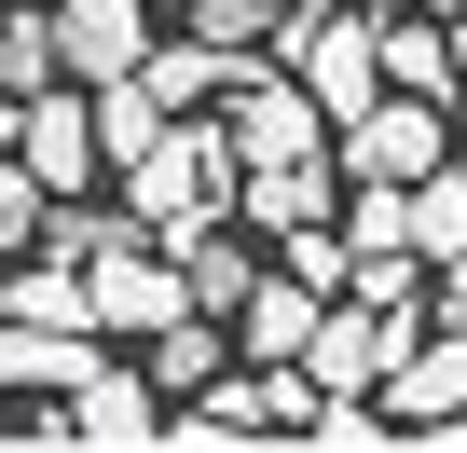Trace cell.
Returning a JSON list of instances; mask_svg holds the SVG:
<instances>
[{
    "label": "cell",
    "instance_id": "1",
    "mask_svg": "<svg viewBox=\"0 0 467 453\" xmlns=\"http://www.w3.org/2000/svg\"><path fill=\"white\" fill-rule=\"evenodd\" d=\"M234 192H248V151H234V124H220V110H179V124H165V151H151V165H124V206L151 220L165 248H179V234H206V220H234Z\"/></svg>",
    "mask_w": 467,
    "mask_h": 453
},
{
    "label": "cell",
    "instance_id": "2",
    "mask_svg": "<svg viewBox=\"0 0 467 453\" xmlns=\"http://www.w3.org/2000/svg\"><path fill=\"white\" fill-rule=\"evenodd\" d=\"M330 151H344V179H426V165H453V124H440V97H371L358 124H330Z\"/></svg>",
    "mask_w": 467,
    "mask_h": 453
},
{
    "label": "cell",
    "instance_id": "3",
    "mask_svg": "<svg viewBox=\"0 0 467 453\" xmlns=\"http://www.w3.org/2000/svg\"><path fill=\"white\" fill-rule=\"evenodd\" d=\"M220 124H234V151H248V165H303V151H330V97H317L303 69H289V83L248 69V83L220 97Z\"/></svg>",
    "mask_w": 467,
    "mask_h": 453
},
{
    "label": "cell",
    "instance_id": "4",
    "mask_svg": "<svg viewBox=\"0 0 467 453\" xmlns=\"http://www.w3.org/2000/svg\"><path fill=\"white\" fill-rule=\"evenodd\" d=\"M83 275H97V330H110V344H151V330L192 303L179 262H165V234H124V248H97Z\"/></svg>",
    "mask_w": 467,
    "mask_h": 453
},
{
    "label": "cell",
    "instance_id": "5",
    "mask_svg": "<svg viewBox=\"0 0 467 453\" xmlns=\"http://www.w3.org/2000/svg\"><path fill=\"white\" fill-rule=\"evenodd\" d=\"M15 165L42 179V192H83L110 151H97V97H69V83H42L28 97V138H15Z\"/></svg>",
    "mask_w": 467,
    "mask_h": 453
},
{
    "label": "cell",
    "instance_id": "6",
    "mask_svg": "<svg viewBox=\"0 0 467 453\" xmlns=\"http://www.w3.org/2000/svg\"><path fill=\"white\" fill-rule=\"evenodd\" d=\"M385 426H426V439H467V330H440V344H412V357L385 371Z\"/></svg>",
    "mask_w": 467,
    "mask_h": 453
},
{
    "label": "cell",
    "instance_id": "7",
    "mask_svg": "<svg viewBox=\"0 0 467 453\" xmlns=\"http://www.w3.org/2000/svg\"><path fill=\"white\" fill-rule=\"evenodd\" d=\"M234 220H248V234H303V220H344V151H303V165H248Z\"/></svg>",
    "mask_w": 467,
    "mask_h": 453
},
{
    "label": "cell",
    "instance_id": "8",
    "mask_svg": "<svg viewBox=\"0 0 467 453\" xmlns=\"http://www.w3.org/2000/svg\"><path fill=\"white\" fill-rule=\"evenodd\" d=\"M56 56H69V83L138 69L151 56V0H56Z\"/></svg>",
    "mask_w": 467,
    "mask_h": 453
},
{
    "label": "cell",
    "instance_id": "9",
    "mask_svg": "<svg viewBox=\"0 0 467 453\" xmlns=\"http://www.w3.org/2000/svg\"><path fill=\"white\" fill-rule=\"evenodd\" d=\"M165 262H179V289H192V303H206V316H234V303H248V289H262V275H275V262H262V248H248V220H206V234H179V248H165Z\"/></svg>",
    "mask_w": 467,
    "mask_h": 453
},
{
    "label": "cell",
    "instance_id": "10",
    "mask_svg": "<svg viewBox=\"0 0 467 453\" xmlns=\"http://www.w3.org/2000/svg\"><path fill=\"white\" fill-rule=\"evenodd\" d=\"M317 316H330V289H303V275L275 262L248 303H234V344H248V357H303V344H317Z\"/></svg>",
    "mask_w": 467,
    "mask_h": 453
},
{
    "label": "cell",
    "instance_id": "11",
    "mask_svg": "<svg viewBox=\"0 0 467 453\" xmlns=\"http://www.w3.org/2000/svg\"><path fill=\"white\" fill-rule=\"evenodd\" d=\"M69 439H110V453L165 439V385H138V371H97V385H69Z\"/></svg>",
    "mask_w": 467,
    "mask_h": 453
},
{
    "label": "cell",
    "instance_id": "12",
    "mask_svg": "<svg viewBox=\"0 0 467 453\" xmlns=\"http://www.w3.org/2000/svg\"><path fill=\"white\" fill-rule=\"evenodd\" d=\"M83 97H97V151H110V165H151L165 124H179V110L151 97V69H110V83H83Z\"/></svg>",
    "mask_w": 467,
    "mask_h": 453
},
{
    "label": "cell",
    "instance_id": "13",
    "mask_svg": "<svg viewBox=\"0 0 467 453\" xmlns=\"http://www.w3.org/2000/svg\"><path fill=\"white\" fill-rule=\"evenodd\" d=\"M138 69H151V97H165V110H206V97H234V83H248V56H234V42H206V28H192V42H151Z\"/></svg>",
    "mask_w": 467,
    "mask_h": 453
},
{
    "label": "cell",
    "instance_id": "14",
    "mask_svg": "<svg viewBox=\"0 0 467 453\" xmlns=\"http://www.w3.org/2000/svg\"><path fill=\"white\" fill-rule=\"evenodd\" d=\"M220 330H234V316L179 303V316L151 330V385H165V398H206V385H220Z\"/></svg>",
    "mask_w": 467,
    "mask_h": 453
},
{
    "label": "cell",
    "instance_id": "15",
    "mask_svg": "<svg viewBox=\"0 0 467 453\" xmlns=\"http://www.w3.org/2000/svg\"><path fill=\"white\" fill-rule=\"evenodd\" d=\"M371 28H385V15H371ZM385 83H399V97H453V15L385 28Z\"/></svg>",
    "mask_w": 467,
    "mask_h": 453
},
{
    "label": "cell",
    "instance_id": "16",
    "mask_svg": "<svg viewBox=\"0 0 467 453\" xmlns=\"http://www.w3.org/2000/svg\"><path fill=\"white\" fill-rule=\"evenodd\" d=\"M0 83H15V97L69 83V56H56V0H28V15H0Z\"/></svg>",
    "mask_w": 467,
    "mask_h": 453
},
{
    "label": "cell",
    "instance_id": "17",
    "mask_svg": "<svg viewBox=\"0 0 467 453\" xmlns=\"http://www.w3.org/2000/svg\"><path fill=\"white\" fill-rule=\"evenodd\" d=\"M399 234H412V262H453V248H467V179H453V165L412 179V220H399Z\"/></svg>",
    "mask_w": 467,
    "mask_h": 453
},
{
    "label": "cell",
    "instance_id": "18",
    "mask_svg": "<svg viewBox=\"0 0 467 453\" xmlns=\"http://www.w3.org/2000/svg\"><path fill=\"white\" fill-rule=\"evenodd\" d=\"M275 262H289L303 289H344V275H358V234H330V220H303V234H275Z\"/></svg>",
    "mask_w": 467,
    "mask_h": 453
},
{
    "label": "cell",
    "instance_id": "19",
    "mask_svg": "<svg viewBox=\"0 0 467 453\" xmlns=\"http://www.w3.org/2000/svg\"><path fill=\"white\" fill-rule=\"evenodd\" d=\"M192 28H206V42H234V56H262V42L289 28V0H192Z\"/></svg>",
    "mask_w": 467,
    "mask_h": 453
},
{
    "label": "cell",
    "instance_id": "20",
    "mask_svg": "<svg viewBox=\"0 0 467 453\" xmlns=\"http://www.w3.org/2000/svg\"><path fill=\"white\" fill-rule=\"evenodd\" d=\"M440 316H453V330H467V248H453V262H440Z\"/></svg>",
    "mask_w": 467,
    "mask_h": 453
},
{
    "label": "cell",
    "instance_id": "21",
    "mask_svg": "<svg viewBox=\"0 0 467 453\" xmlns=\"http://www.w3.org/2000/svg\"><path fill=\"white\" fill-rule=\"evenodd\" d=\"M15 138H28V97H15V83H0V165H15Z\"/></svg>",
    "mask_w": 467,
    "mask_h": 453
},
{
    "label": "cell",
    "instance_id": "22",
    "mask_svg": "<svg viewBox=\"0 0 467 453\" xmlns=\"http://www.w3.org/2000/svg\"><path fill=\"white\" fill-rule=\"evenodd\" d=\"M453 97H467V15H453Z\"/></svg>",
    "mask_w": 467,
    "mask_h": 453
},
{
    "label": "cell",
    "instance_id": "23",
    "mask_svg": "<svg viewBox=\"0 0 467 453\" xmlns=\"http://www.w3.org/2000/svg\"><path fill=\"white\" fill-rule=\"evenodd\" d=\"M426 15H467V0H426Z\"/></svg>",
    "mask_w": 467,
    "mask_h": 453
},
{
    "label": "cell",
    "instance_id": "24",
    "mask_svg": "<svg viewBox=\"0 0 467 453\" xmlns=\"http://www.w3.org/2000/svg\"><path fill=\"white\" fill-rule=\"evenodd\" d=\"M0 398H15V371H0Z\"/></svg>",
    "mask_w": 467,
    "mask_h": 453
},
{
    "label": "cell",
    "instance_id": "25",
    "mask_svg": "<svg viewBox=\"0 0 467 453\" xmlns=\"http://www.w3.org/2000/svg\"><path fill=\"white\" fill-rule=\"evenodd\" d=\"M0 316H15V303H0Z\"/></svg>",
    "mask_w": 467,
    "mask_h": 453
}]
</instances>
